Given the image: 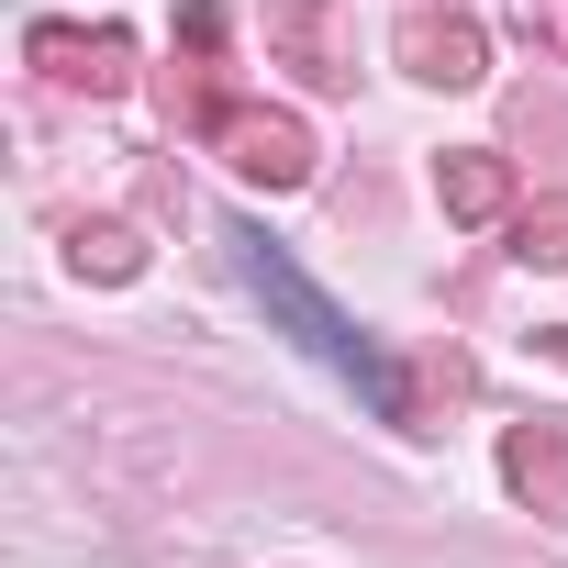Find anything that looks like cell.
I'll return each mask as SVG.
<instances>
[{
	"label": "cell",
	"instance_id": "cell-1",
	"mask_svg": "<svg viewBox=\"0 0 568 568\" xmlns=\"http://www.w3.org/2000/svg\"><path fill=\"white\" fill-rule=\"evenodd\" d=\"M212 145H223V168H234V179H256V190H302V179H313V134H302V112L223 101Z\"/></svg>",
	"mask_w": 568,
	"mask_h": 568
},
{
	"label": "cell",
	"instance_id": "cell-2",
	"mask_svg": "<svg viewBox=\"0 0 568 568\" xmlns=\"http://www.w3.org/2000/svg\"><path fill=\"white\" fill-rule=\"evenodd\" d=\"M23 57H34L57 90H90V101L134 90V34H123V23H34Z\"/></svg>",
	"mask_w": 568,
	"mask_h": 568
},
{
	"label": "cell",
	"instance_id": "cell-3",
	"mask_svg": "<svg viewBox=\"0 0 568 568\" xmlns=\"http://www.w3.org/2000/svg\"><path fill=\"white\" fill-rule=\"evenodd\" d=\"M402 68L424 79V90H479L490 79V34L468 23V12H402Z\"/></svg>",
	"mask_w": 568,
	"mask_h": 568
},
{
	"label": "cell",
	"instance_id": "cell-4",
	"mask_svg": "<svg viewBox=\"0 0 568 568\" xmlns=\"http://www.w3.org/2000/svg\"><path fill=\"white\" fill-rule=\"evenodd\" d=\"M267 45L302 68V90H346V79H357V68L335 57V12H324V0H267Z\"/></svg>",
	"mask_w": 568,
	"mask_h": 568
},
{
	"label": "cell",
	"instance_id": "cell-5",
	"mask_svg": "<svg viewBox=\"0 0 568 568\" xmlns=\"http://www.w3.org/2000/svg\"><path fill=\"white\" fill-rule=\"evenodd\" d=\"M501 479L535 513H568V435L557 424H501Z\"/></svg>",
	"mask_w": 568,
	"mask_h": 568
},
{
	"label": "cell",
	"instance_id": "cell-6",
	"mask_svg": "<svg viewBox=\"0 0 568 568\" xmlns=\"http://www.w3.org/2000/svg\"><path fill=\"white\" fill-rule=\"evenodd\" d=\"M435 201H446V223H501L513 212V168L490 145H457V156H435Z\"/></svg>",
	"mask_w": 568,
	"mask_h": 568
},
{
	"label": "cell",
	"instance_id": "cell-7",
	"mask_svg": "<svg viewBox=\"0 0 568 568\" xmlns=\"http://www.w3.org/2000/svg\"><path fill=\"white\" fill-rule=\"evenodd\" d=\"M68 267L79 278H134L145 267V234L134 223H68Z\"/></svg>",
	"mask_w": 568,
	"mask_h": 568
},
{
	"label": "cell",
	"instance_id": "cell-8",
	"mask_svg": "<svg viewBox=\"0 0 568 568\" xmlns=\"http://www.w3.org/2000/svg\"><path fill=\"white\" fill-rule=\"evenodd\" d=\"M513 256L524 267H568V190H546V201L513 212Z\"/></svg>",
	"mask_w": 568,
	"mask_h": 568
},
{
	"label": "cell",
	"instance_id": "cell-9",
	"mask_svg": "<svg viewBox=\"0 0 568 568\" xmlns=\"http://www.w3.org/2000/svg\"><path fill=\"white\" fill-rule=\"evenodd\" d=\"M546 346H557V357H568V324H557V335H546Z\"/></svg>",
	"mask_w": 568,
	"mask_h": 568
}]
</instances>
